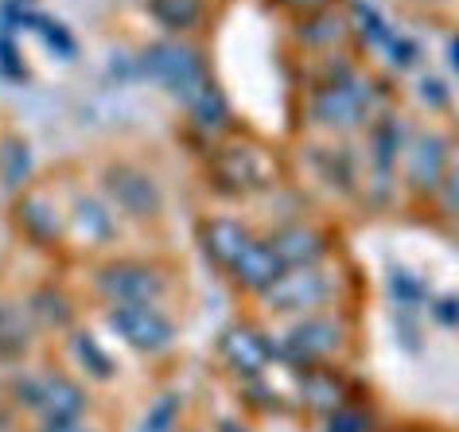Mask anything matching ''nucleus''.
<instances>
[{"label": "nucleus", "instance_id": "f257e3e1", "mask_svg": "<svg viewBox=\"0 0 459 432\" xmlns=\"http://www.w3.org/2000/svg\"><path fill=\"white\" fill-rule=\"evenodd\" d=\"M148 71H152L160 82H168L176 94H183L187 101H199L206 94L203 66H199V59H195L187 48H176V43H168V48H156L152 55H148Z\"/></svg>", "mask_w": 459, "mask_h": 432}, {"label": "nucleus", "instance_id": "4468645a", "mask_svg": "<svg viewBox=\"0 0 459 432\" xmlns=\"http://www.w3.org/2000/svg\"><path fill=\"white\" fill-rule=\"evenodd\" d=\"M331 432H362V417H354V413H339L335 420H331Z\"/></svg>", "mask_w": 459, "mask_h": 432}, {"label": "nucleus", "instance_id": "20e7f679", "mask_svg": "<svg viewBox=\"0 0 459 432\" xmlns=\"http://www.w3.org/2000/svg\"><path fill=\"white\" fill-rule=\"evenodd\" d=\"M109 191L117 195L121 207L133 211V214H152L160 207L156 187L148 184L141 172H133V168H113L109 172Z\"/></svg>", "mask_w": 459, "mask_h": 432}, {"label": "nucleus", "instance_id": "1a4fd4ad", "mask_svg": "<svg viewBox=\"0 0 459 432\" xmlns=\"http://www.w3.org/2000/svg\"><path fill=\"white\" fill-rule=\"evenodd\" d=\"M359 106H362V98L351 86H335L319 98V117H327V125H351L359 117Z\"/></svg>", "mask_w": 459, "mask_h": 432}, {"label": "nucleus", "instance_id": "2eb2a0df", "mask_svg": "<svg viewBox=\"0 0 459 432\" xmlns=\"http://www.w3.org/2000/svg\"><path fill=\"white\" fill-rule=\"evenodd\" d=\"M48 432H86V428H78L74 420H55V425H51Z\"/></svg>", "mask_w": 459, "mask_h": 432}, {"label": "nucleus", "instance_id": "f03ea898", "mask_svg": "<svg viewBox=\"0 0 459 432\" xmlns=\"http://www.w3.org/2000/svg\"><path fill=\"white\" fill-rule=\"evenodd\" d=\"M109 320L133 347H141V350H160V347L171 343V327L152 304H121V308H113Z\"/></svg>", "mask_w": 459, "mask_h": 432}, {"label": "nucleus", "instance_id": "f3484780", "mask_svg": "<svg viewBox=\"0 0 459 432\" xmlns=\"http://www.w3.org/2000/svg\"><path fill=\"white\" fill-rule=\"evenodd\" d=\"M292 4H324V0H292Z\"/></svg>", "mask_w": 459, "mask_h": 432}, {"label": "nucleus", "instance_id": "dca6fc26", "mask_svg": "<svg viewBox=\"0 0 459 432\" xmlns=\"http://www.w3.org/2000/svg\"><path fill=\"white\" fill-rule=\"evenodd\" d=\"M452 203H459V172H455V179H452Z\"/></svg>", "mask_w": 459, "mask_h": 432}, {"label": "nucleus", "instance_id": "6e6552de", "mask_svg": "<svg viewBox=\"0 0 459 432\" xmlns=\"http://www.w3.org/2000/svg\"><path fill=\"white\" fill-rule=\"evenodd\" d=\"M319 297H324V284H319L312 272H296V277H284L277 289H273V300L284 304V308H292V304L307 308V304H316Z\"/></svg>", "mask_w": 459, "mask_h": 432}, {"label": "nucleus", "instance_id": "9d476101", "mask_svg": "<svg viewBox=\"0 0 459 432\" xmlns=\"http://www.w3.org/2000/svg\"><path fill=\"white\" fill-rule=\"evenodd\" d=\"M226 355L238 362V370H257L265 362V343L249 332H234L226 339Z\"/></svg>", "mask_w": 459, "mask_h": 432}, {"label": "nucleus", "instance_id": "0eeeda50", "mask_svg": "<svg viewBox=\"0 0 459 432\" xmlns=\"http://www.w3.org/2000/svg\"><path fill=\"white\" fill-rule=\"evenodd\" d=\"M39 405L48 409V417H51V420H74V417H78V409H82V393H78L71 382L51 378V382H43Z\"/></svg>", "mask_w": 459, "mask_h": 432}, {"label": "nucleus", "instance_id": "7ed1b4c3", "mask_svg": "<svg viewBox=\"0 0 459 432\" xmlns=\"http://www.w3.org/2000/svg\"><path fill=\"white\" fill-rule=\"evenodd\" d=\"M101 289H106L117 304H152V297L160 292V281L148 269L117 265L101 277Z\"/></svg>", "mask_w": 459, "mask_h": 432}, {"label": "nucleus", "instance_id": "39448f33", "mask_svg": "<svg viewBox=\"0 0 459 432\" xmlns=\"http://www.w3.org/2000/svg\"><path fill=\"white\" fill-rule=\"evenodd\" d=\"M230 269H234L238 277H242V284H249V289H269V284L277 281V272H281V257H277V249L249 242L246 254L238 257Z\"/></svg>", "mask_w": 459, "mask_h": 432}, {"label": "nucleus", "instance_id": "ddd939ff", "mask_svg": "<svg viewBox=\"0 0 459 432\" xmlns=\"http://www.w3.org/2000/svg\"><path fill=\"white\" fill-rule=\"evenodd\" d=\"M335 343V332H331V324H304L300 332H296V347L304 350V355H324Z\"/></svg>", "mask_w": 459, "mask_h": 432}, {"label": "nucleus", "instance_id": "f8f14e48", "mask_svg": "<svg viewBox=\"0 0 459 432\" xmlns=\"http://www.w3.org/2000/svg\"><path fill=\"white\" fill-rule=\"evenodd\" d=\"M277 246H281L277 257H289V261H307V257L319 254V238L307 234V230H289Z\"/></svg>", "mask_w": 459, "mask_h": 432}, {"label": "nucleus", "instance_id": "423d86ee", "mask_svg": "<svg viewBox=\"0 0 459 432\" xmlns=\"http://www.w3.org/2000/svg\"><path fill=\"white\" fill-rule=\"evenodd\" d=\"M203 238H206L211 254L222 261V265H234V261L246 254V246H249V238H246L242 226H238V222H226V219H214V222L203 230Z\"/></svg>", "mask_w": 459, "mask_h": 432}, {"label": "nucleus", "instance_id": "9b49d317", "mask_svg": "<svg viewBox=\"0 0 459 432\" xmlns=\"http://www.w3.org/2000/svg\"><path fill=\"white\" fill-rule=\"evenodd\" d=\"M152 13L164 20L168 28H183L199 16V0H152Z\"/></svg>", "mask_w": 459, "mask_h": 432}]
</instances>
